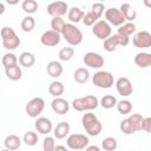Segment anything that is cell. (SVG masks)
<instances>
[{
    "instance_id": "1",
    "label": "cell",
    "mask_w": 151,
    "mask_h": 151,
    "mask_svg": "<svg viewBox=\"0 0 151 151\" xmlns=\"http://www.w3.org/2000/svg\"><path fill=\"white\" fill-rule=\"evenodd\" d=\"M81 125H83L84 130L86 131V133L92 137L99 136L103 130V125H101L100 120L97 118V116L94 113H91V112H86L83 114Z\"/></svg>"
},
{
    "instance_id": "2",
    "label": "cell",
    "mask_w": 151,
    "mask_h": 151,
    "mask_svg": "<svg viewBox=\"0 0 151 151\" xmlns=\"http://www.w3.org/2000/svg\"><path fill=\"white\" fill-rule=\"evenodd\" d=\"M61 37L66 40V42L70 45V46H78L81 44L83 41V32L79 27H77L74 24H66L63 32H61Z\"/></svg>"
},
{
    "instance_id": "3",
    "label": "cell",
    "mask_w": 151,
    "mask_h": 151,
    "mask_svg": "<svg viewBox=\"0 0 151 151\" xmlns=\"http://www.w3.org/2000/svg\"><path fill=\"white\" fill-rule=\"evenodd\" d=\"M1 42H2L4 48L8 51H13L20 46L21 40L12 27L4 26L1 28Z\"/></svg>"
},
{
    "instance_id": "4",
    "label": "cell",
    "mask_w": 151,
    "mask_h": 151,
    "mask_svg": "<svg viewBox=\"0 0 151 151\" xmlns=\"http://www.w3.org/2000/svg\"><path fill=\"white\" fill-rule=\"evenodd\" d=\"M98 105H99V99L96 96H91V94L81 97V98H76L72 101V107L78 112L96 110Z\"/></svg>"
},
{
    "instance_id": "5",
    "label": "cell",
    "mask_w": 151,
    "mask_h": 151,
    "mask_svg": "<svg viewBox=\"0 0 151 151\" xmlns=\"http://www.w3.org/2000/svg\"><path fill=\"white\" fill-rule=\"evenodd\" d=\"M92 83L94 86L99 88H111L116 81L111 72L100 70V71H97L92 76Z\"/></svg>"
},
{
    "instance_id": "6",
    "label": "cell",
    "mask_w": 151,
    "mask_h": 151,
    "mask_svg": "<svg viewBox=\"0 0 151 151\" xmlns=\"http://www.w3.org/2000/svg\"><path fill=\"white\" fill-rule=\"evenodd\" d=\"M88 144H90L88 137L83 133H72L66 139L67 147L71 150H76V151L86 149L88 146Z\"/></svg>"
},
{
    "instance_id": "7",
    "label": "cell",
    "mask_w": 151,
    "mask_h": 151,
    "mask_svg": "<svg viewBox=\"0 0 151 151\" xmlns=\"http://www.w3.org/2000/svg\"><path fill=\"white\" fill-rule=\"evenodd\" d=\"M45 109V100L41 97H34L29 101H27L25 106L26 114L31 118H38L40 113H42Z\"/></svg>"
},
{
    "instance_id": "8",
    "label": "cell",
    "mask_w": 151,
    "mask_h": 151,
    "mask_svg": "<svg viewBox=\"0 0 151 151\" xmlns=\"http://www.w3.org/2000/svg\"><path fill=\"white\" fill-rule=\"evenodd\" d=\"M92 33L98 39L105 41L112 35V28H111V25L105 19H100L92 26Z\"/></svg>"
},
{
    "instance_id": "9",
    "label": "cell",
    "mask_w": 151,
    "mask_h": 151,
    "mask_svg": "<svg viewBox=\"0 0 151 151\" xmlns=\"http://www.w3.org/2000/svg\"><path fill=\"white\" fill-rule=\"evenodd\" d=\"M129 42H130V38L116 33L104 41V50L107 52H114L118 46H127Z\"/></svg>"
},
{
    "instance_id": "10",
    "label": "cell",
    "mask_w": 151,
    "mask_h": 151,
    "mask_svg": "<svg viewBox=\"0 0 151 151\" xmlns=\"http://www.w3.org/2000/svg\"><path fill=\"white\" fill-rule=\"evenodd\" d=\"M83 61L85 64V66L90 67V68H94V70H99L104 66V57L97 52H87L84 54L83 57Z\"/></svg>"
},
{
    "instance_id": "11",
    "label": "cell",
    "mask_w": 151,
    "mask_h": 151,
    "mask_svg": "<svg viewBox=\"0 0 151 151\" xmlns=\"http://www.w3.org/2000/svg\"><path fill=\"white\" fill-rule=\"evenodd\" d=\"M105 20L111 25V26H122L125 24V18L122 14L119 8L116 7H110L105 11Z\"/></svg>"
},
{
    "instance_id": "12",
    "label": "cell",
    "mask_w": 151,
    "mask_h": 151,
    "mask_svg": "<svg viewBox=\"0 0 151 151\" xmlns=\"http://www.w3.org/2000/svg\"><path fill=\"white\" fill-rule=\"evenodd\" d=\"M132 44L137 48H149L151 47V33L147 31H139L134 33L132 38Z\"/></svg>"
},
{
    "instance_id": "13",
    "label": "cell",
    "mask_w": 151,
    "mask_h": 151,
    "mask_svg": "<svg viewBox=\"0 0 151 151\" xmlns=\"http://www.w3.org/2000/svg\"><path fill=\"white\" fill-rule=\"evenodd\" d=\"M61 40V34L53 31V29H47L45 31L41 37H40V42L46 46V47H53L57 46Z\"/></svg>"
},
{
    "instance_id": "14",
    "label": "cell",
    "mask_w": 151,
    "mask_h": 151,
    "mask_svg": "<svg viewBox=\"0 0 151 151\" xmlns=\"http://www.w3.org/2000/svg\"><path fill=\"white\" fill-rule=\"evenodd\" d=\"M68 9H70L68 5L65 1H54L47 6V13L52 18H57V17L63 18V15L68 13Z\"/></svg>"
},
{
    "instance_id": "15",
    "label": "cell",
    "mask_w": 151,
    "mask_h": 151,
    "mask_svg": "<svg viewBox=\"0 0 151 151\" xmlns=\"http://www.w3.org/2000/svg\"><path fill=\"white\" fill-rule=\"evenodd\" d=\"M116 85V90L118 92V94H120L122 97H129L132 94L133 92V86H132V83L130 81L129 78L126 77H120L116 80L114 83Z\"/></svg>"
},
{
    "instance_id": "16",
    "label": "cell",
    "mask_w": 151,
    "mask_h": 151,
    "mask_svg": "<svg viewBox=\"0 0 151 151\" xmlns=\"http://www.w3.org/2000/svg\"><path fill=\"white\" fill-rule=\"evenodd\" d=\"M34 127H35V130L39 133L45 134V136H48L52 132V130H53V124L46 117H38L37 120H35V123H34Z\"/></svg>"
},
{
    "instance_id": "17",
    "label": "cell",
    "mask_w": 151,
    "mask_h": 151,
    "mask_svg": "<svg viewBox=\"0 0 151 151\" xmlns=\"http://www.w3.org/2000/svg\"><path fill=\"white\" fill-rule=\"evenodd\" d=\"M51 107L53 110L54 113L57 114H66L70 110V103L61 98V97H58V98H54L52 101H51Z\"/></svg>"
},
{
    "instance_id": "18",
    "label": "cell",
    "mask_w": 151,
    "mask_h": 151,
    "mask_svg": "<svg viewBox=\"0 0 151 151\" xmlns=\"http://www.w3.org/2000/svg\"><path fill=\"white\" fill-rule=\"evenodd\" d=\"M46 70H47V73L50 77L52 78H59L63 72H64V68H63V65L60 61H57V60H51L47 66H46Z\"/></svg>"
},
{
    "instance_id": "19",
    "label": "cell",
    "mask_w": 151,
    "mask_h": 151,
    "mask_svg": "<svg viewBox=\"0 0 151 151\" xmlns=\"http://www.w3.org/2000/svg\"><path fill=\"white\" fill-rule=\"evenodd\" d=\"M70 130H71V126L67 122H60L53 129V136L57 139H64L70 133Z\"/></svg>"
},
{
    "instance_id": "20",
    "label": "cell",
    "mask_w": 151,
    "mask_h": 151,
    "mask_svg": "<svg viewBox=\"0 0 151 151\" xmlns=\"http://www.w3.org/2000/svg\"><path fill=\"white\" fill-rule=\"evenodd\" d=\"M134 64L140 68H146L151 66V53L139 52L134 55Z\"/></svg>"
},
{
    "instance_id": "21",
    "label": "cell",
    "mask_w": 151,
    "mask_h": 151,
    "mask_svg": "<svg viewBox=\"0 0 151 151\" xmlns=\"http://www.w3.org/2000/svg\"><path fill=\"white\" fill-rule=\"evenodd\" d=\"M119 9H120L122 14L124 15V18H125V20L127 22H133V20L137 18V12L133 9V7L129 2L122 4L120 7H119Z\"/></svg>"
},
{
    "instance_id": "22",
    "label": "cell",
    "mask_w": 151,
    "mask_h": 151,
    "mask_svg": "<svg viewBox=\"0 0 151 151\" xmlns=\"http://www.w3.org/2000/svg\"><path fill=\"white\" fill-rule=\"evenodd\" d=\"M5 149H8L11 151L19 150L21 146V139L17 134H8L4 140Z\"/></svg>"
},
{
    "instance_id": "23",
    "label": "cell",
    "mask_w": 151,
    "mask_h": 151,
    "mask_svg": "<svg viewBox=\"0 0 151 151\" xmlns=\"http://www.w3.org/2000/svg\"><path fill=\"white\" fill-rule=\"evenodd\" d=\"M85 15V12L79 7H71L67 13V18L71 21V24H78L79 21H83V18Z\"/></svg>"
},
{
    "instance_id": "24",
    "label": "cell",
    "mask_w": 151,
    "mask_h": 151,
    "mask_svg": "<svg viewBox=\"0 0 151 151\" xmlns=\"http://www.w3.org/2000/svg\"><path fill=\"white\" fill-rule=\"evenodd\" d=\"M73 79L78 84H85L90 79V72L86 67H78L73 72Z\"/></svg>"
},
{
    "instance_id": "25",
    "label": "cell",
    "mask_w": 151,
    "mask_h": 151,
    "mask_svg": "<svg viewBox=\"0 0 151 151\" xmlns=\"http://www.w3.org/2000/svg\"><path fill=\"white\" fill-rule=\"evenodd\" d=\"M19 64L22 67H27V68L32 67L35 64V57H34V54L31 53V52H28V51L22 52L19 55Z\"/></svg>"
},
{
    "instance_id": "26",
    "label": "cell",
    "mask_w": 151,
    "mask_h": 151,
    "mask_svg": "<svg viewBox=\"0 0 151 151\" xmlns=\"http://www.w3.org/2000/svg\"><path fill=\"white\" fill-rule=\"evenodd\" d=\"M5 73H6V77L12 81H17L22 78V70H21V66L19 65L5 68Z\"/></svg>"
},
{
    "instance_id": "27",
    "label": "cell",
    "mask_w": 151,
    "mask_h": 151,
    "mask_svg": "<svg viewBox=\"0 0 151 151\" xmlns=\"http://www.w3.org/2000/svg\"><path fill=\"white\" fill-rule=\"evenodd\" d=\"M65 91V86L61 81L59 80H54L52 81L50 85H48V93L51 96H53L54 98H58V97H61V94L64 93Z\"/></svg>"
},
{
    "instance_id": "28",
    "label": "cell",
    "mask_w": 151,
    "mask_h": 151,
    "mask_svg": "<svg viewBox=\"0 0 151 151\" xmlns=\"http://www.w3.org/2000/svg\"><path fill=\"white\" fill-rule=\"evenodd\" d=\"M18 63H19V58H18L14 53H12V52L5 53V54L2 55V58H1V64H2L4 68L13 67V66L18 65Z\"/></svg>"
},
{
    "instance_id": "29",
    "label": "cell",
    "mask_w": 151,
    "mask_h": 151,
    "mask_svg": "<svg viewBox=\"0 0 151 151\" xmlns=\"http://www.w3.org/2000/svg\"><path fill=\"white\" fill-rule=\"evenodd\" d=\"M118 104V100L112 94H105L100 100H99V105L103 107V109H106V110H110L114 106H117Z\"/></svg>"
},
{
    "instance_id": "30",
    "label": "cell",
    "mask_w": 151,
    "mask_h": 151,
    "mask_svg": "<svg viewBox=\"0 0 151 151\" xmlns=\"http://www.w3.org/2000/svg\"><path fill=\"white\" fill-rule=\"evenodd\" d=\"M134 32H136V25L133 22H125L124 25L119 26L118 27V31H117L118 34L124 35V37H127V38L130 35H132Z\"/></svg>"
},
{
    "instance_id": "31",
    "label": "cell",
    "mask_w": 151,
    "mask_h": 151,
    "mask_svg": "<svg viewBox=\"0 0 151 151\" xmlns=\"http://www.w3.org/2000/svg\"><path fill=\"white\" fill-rule=\"evenodd\" d=\"M119 129L122 130V132L124 134H133L137 132V129L134 127V125L132 124V122L126 118V119H123L119 124Z\"/></svg>"
},
{
    "instance_id": "32",
    "label": "cell",
    "mask_w": 151,
    "mask_h": 151,
    "mask_svg": "<svg viewBox=\"0 0 151 151\" xmlns=\"http://www.w3.org/2000/svg\"><path fill=\"white\" fill-rule=\"evenodd\" d=\"M20 26L24 32H32L35 27V19L32 15H26L25 18H22Z\"/></svg>"
},
{
    "instance_id": "33",
    "label": "cell",
    "mask_w": 151,
    "mask_h": 151,
    "mask_svg": "<svg viewBox=\"0 0 151 151\" xmlns=\"http://www.w3.org/2000/svg\"><path fill=\"white\" fill-rule=\"evenodd\" d=\"M38 7H39V5H38V2L35 0H24L22 4H21L22 11L25 13H27L28 15L35 13L37 9H38Z\"/></svg>"
},
{
    "instance_id": "34",
    "label": "cell",
    "mask_w": 151,
    "mask_h": 151,
    "mask_svg": "<svg viewBox=\"0 0 151 151\" xmlns=\"http://www.w3.org/2000/svg\"><path fill=\"white\" fill-rule=\"evenodd\" d=\"M101 147L104 151H114L118 147V142L113 137H106L101 140Z\"/></svg>"
},
{
    "instance_id": "35",
    "label": "cell",
    "mask_w": 151,
    "mask_h": 151,
    "mask_svg": "<svg viewBox=\"0 0 151 151\" xmlns=\"http://www.w3.org/2000/svg\"><path fill=\"white\" fill-rule=\"evenodd\" d=\"M116 107H117V111L120 114H129L132 111V103L127 99H123V100L118 101Z\"/></svg>"
},
{
    "instance_id": "36",
    "label": "cell",
    "mask_w": 151,
    "mask_h": 151,
    "mask_svg": "<svg viewBox=\"0 0 151 151\" xmlns=\"http://www.w3.org/2000/svg\"><path fill=\"white\" fill-rule=\"evenodd\" d=\"M73 55H74V48L71 47V46L63 47L59 51V54H58V57H59V59L61 61H68V60H71L73 58Z\"/></svg>"
},
{
    "instance_id": "37",
    "label": "cell",
    "mask_w": 151,
    "mask_h": 151,
    "mask_svg": "<svg viewBox=\"0 0 151 151\" xmlns=\"http://www.w3.org/2000/svg\"><path fill=\"white\" fill-rule=\"evenodd\" d=\"M65 25H66L65 20L63 18H60V17L52 18V20H51V29H53V31H55V32H58L60 34H61Z\"/></svg>"
},
{
    "instance_id": "38",
    "label": "cell",
    "mask_w": 151,
    "mask_h": 151,
    "mask_svg": "<svg viewBox=\"0 0 151 151\" xmlns=\"http://www.w3.org/2000/svg\"><path fill=\"white\" fill-rule=\"evenodd\" d=\"M22 142H24L27 146H34V145L38 143V134H37V132H33V131L26 132V133L24 134Z\"/></svg>"
},
{
    "instance_id": "39",
    "label": "cell",
    "mask_w": 151,
    "mask_h": 151,
    "mask_svg": "<svg viewBox=\"0 0 151 151\" xmlns=\"http://www.w3.org/2000/svg\"><path fill=\"white\" fill-rule=\"evenodd\" d=\"M98 20H100V19L98 18V15H97L96 13H93L92 11H90V12L85 13V15H84V18H83V24H84L85 26H93Z\"/></svg>"
},
{
    "instance_id": "40",
    "label": "cell",
    "mask_w": 151,
    "mask_h": 151,
    "mask_svg": "<svg viewBox=\"0 0 151 151\" xmlns=\"http://www.w3.org/2000/svg\"><path fill=\"white\" fill-rule=\"evenodd\" d=\"M55 138L51 136H46L42 140V150L44 151H54L55 150Z\"/></svg>"
},
{
    "instance_id": "41",
    "label": "cell",
    "mask_w": 151,
    "mask_h": 151,
    "mask_svg": "<svg viewBox=\"0 0 151 151\" xmlns=\"http://www.w3.org/2000/svg\"><path fill=\"white\" fill-rule=\"evenodd\" d=\"M131 122H132V124L134 125V127L137 129V131H140L142 130V122H143V119H144V117L142 116V114H139V113H132L130 117H127Z\"/></svg>"
},
{
    "instance_id": "42",
    "label": "cell",
    "mask_w": 151,
    "mask_h": 151,
    "mask_svg": "<svg viewBox=\"0 0 151 151\" xmlns=\"http://www.w3.org/2000/svg\"><path fill=\"white\" fill-rule=\"evenodd\" d=\"M91 11H92L93 13H96V14L98 15V18L100 19L101 15L104 14V12H105L106 9H105L104 4H101V2H94V4L92 5V7H91Z\"/></svg>"
},
{
    "instance_id": "43",
    "label": "cell",
    "mask_w": 151,
    "mask_h": 151,
    "mask_svg": "<svg viewBox=\"0 0 151 151\" xmlns=\"http://www.w3.org/2000/svg\"><path fill=\"white\" fill-rule=\"evenodd\" d=\"M142 130L147 133H151V117H144L142 122Z\"/></svg>"
},
{
    "instance_id": "44",
    "label": "cell",
    "mask_w": 151,
    "mask_h": 151,
    "mask_svg": "<svg viewBox=\"0 0 151 151\" xmlns=\"http://www.w3.org/2000/svg\"><path fill=\"white\" fill-rule=\"evenodd\" d=\"M85 151H100V147L98 145H88L85 149Z\"/></svg>"
},
{
    "instance_id": "45",
    "label": "cell",
    "mask_w": 151,
    "mask_h": 151,
    "mask_svg": "<svg viewBox=\"0 0 151 151\" xmlns=\"http://www.w3.org/2000/svg\"><path fill=\"white\" fill-rule=\"evenodd\" d=\"M54 151H68V150H67L66 146H64V145H57Z\"/></svg>"
},
{
    "instance_id": "46",
    "label": "cell",
    "mask_w": 151,
    "mask_h": 151,
    "mask_svg": "<svg viewBox=\"0 0 151 151\" xmlns=\"http://www.w3.org/2000/svg\"><path fill=\"white\" fill-rule=\"evenodd\" d=\"M144 5L149 8H151V0H144Z\"/></svg>"
},
{
    "instance_id": "47",
    "label": "cell",
    "mask_w": 151,
    "mask_h": 151,
    "mask_svg": "<svg viewBox=\"0 0 151 151\" xmlns=\"http://www.w3.org/2000/svg\"><path fill=\"white\" fill-rule=\"evenodd\" d=\"M0 7H1V9H0V14H2L4 11H5V9H4V4H0Z\"/></svg>"
},
{
    "instance_id": "48",
    "label": "cell",
    "mask_w": 151,
    "mask_h": 151,
    "mask_svg": "<svg viewBox=\"0 0 151 151\" xmlns=\"http://www.w3.org/2000/svg\"><path fill=\"white\" fill-rule=\"evenodd\" d=\"M1 151H11V150H8V149H4V150H1Z\"/></svg>"
}]
</instances>
